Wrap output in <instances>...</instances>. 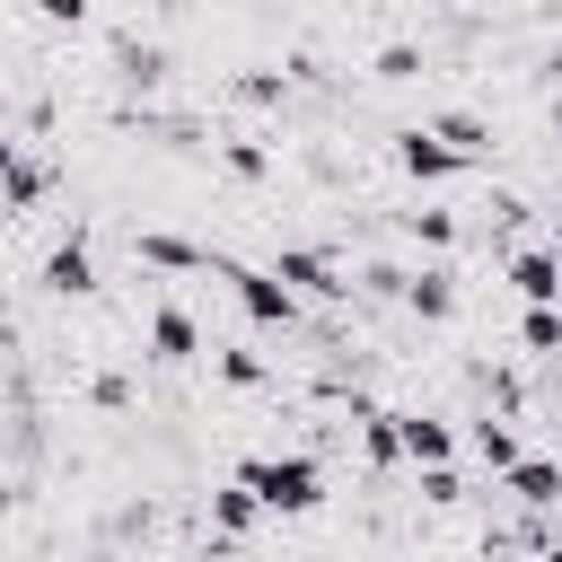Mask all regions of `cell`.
Segmentation results:
<instances>
[{"label": "cell", "instance_id": "obj_13", "mask_svg": "<svg viewBox=\"0 0 562 562\" xmlns=\"http://www.w3.org/2000/svg\"><path fill=\"white\" fill-rule=\"evenodd\" d=\"M211 518H220V527H228V536H246V527H255V518H263V501H255V483H246V474H237V483H228V492H211Z\"/></svg>", "mask_w": 562, "mask_h": 562}, {"label": "cell", "instance_id": "obj_3", "mask_svg": "<svg viewBox=\"0 0 562 562\" xmlns=\"http://www.w3.org/2000/svg\"><path fill=\"white\" fill-rule=\"evenodd\" d=\"M395 167H404L413 184H439V176H457L465 158H457V149H448V140H439V132L422 123V132H404V140H395Z\"/></svg>", "mask_w": 562, "mask_h": 562}, {"label": "cell", "instance_id": "obj_26", "mask_svg": "<svg viewBox=\"0 0 562 562\" xmlns=\"http://www.w3.org/2000/svg\"><path fill=\"white\" fill-rule=\"evenodd\" d=\"M544 562H562V536H553V544H544Z\"/></svg>", "mask_w": 562, "mask_h": 562}, {"label": "cell", "instance_id": "obj_4", "mask_svg": "<svg viewBox=\"0 0 562 562\" xmlns=\"http://www.w3.org/2000/svg\"><path fill=\"white\" fill-rule=\"evenodd\" d=\"M272 272H281V281H290L299 299H342V290H351V281L334 272V255H316V246H290V255H281Z\"/></svg>", "mask_w": 562, "mask_h": 562}, {"label": "cell", "instance_id": "obj_23", "mask_svg": "<svg viewBox=\"0 0 562 562\" xmlns=\"http://www.w3.org/2000/svg\"><path fill=\"white\" fill-rule=\"evenodd\" d=\"M228 176H246V184H255V176H263V149H255V140H228Z\"/></svg>", "mask_w": 562, "mask_h": 562}, {"label": "cell", "instance_id": "obj_24", "mask_svg": "<svg viewBox=\"0 0 562 562\" xmlns=\"http://www.w3.org/2000/svg\"><path fill=\"white\" fill-rule=\"evenodd\" d=\"M35 18H53V26H88V0H35Z\"/></svg>", "mask_w": 562, "mask_h": 562}, {"label": "cell", "instance_id": "obj_22", "mask_svg": "<svg viewBox=\"0 0 562 562\" xmlns=\"http://www.w3.org/2000/svg\"><path fill=\"white\" fill-rule=\"evenodd\" d=\"M378 70H386V79H413V70H422V53H413V44H386V53H378Z\"/></svg>", "mask_w": 562, "mask_h": 562}, {"label": "cell", "instance_id": "obj_12", "mask_svg": "<svg viewBox=\"0 0 562 562\" xmlns=\"http://www.w3.org/2000/svg\"><path fill=\"white\" fill-rule=\"evenodd\" d=\"M149 360H202V325L184 307H158L149 316Z\"/></svg>", "mask_w": 562, "mask_h": 562}, {"label": "cell", "instance_id": "obj_8", "mask_svg": "<svg viewBox=\"0 0 562 562\" xmlns=\"http://www.w3.org/2000/svg\"><path fill=\"white\" fill-rule=\"evenodd\" d=\"M132 255H140V263H158V272H220V255H211V246H193V237H167V228H149Z\"/></svg>", "mask_w": 562, "mask_h": 562}, {"label": "cell", "instance_id": "obj_9", "mask_svg": "<svg viewBox=\"0 0 562 562\" xmlns=\"http://www.w3.org/2000/svg\"><path fill=\"white\" fill-rule=\"evenodd\" d=\"M395 422H404V457L413 465H457V430L439 413H395Z\"/></svg>", "mask_w": 562, "mask_h": 562}, {"label": "cell", "instance_id": "obj_28", "mask_svg": "<svg viewBox=\"0 0 562 562\" xmlns=\"http://www.w3.org/2000/svg\"><path fill=\"white\" fill-rule=\"evenodd\" d=\"M105 562H114V553H105Z\"/></svg>", "mask_w": 562, "mask_h": 562}, {"label": "cell", "instance_id": "obj_21", "mask_svg": "<svg viewBox=\"0 0 562 562\" xmlns=\"http://www.w3.org/2000/svg\"><path fill=\"white\" fill-rule=\"evenodd\" d=\"M413 237H422V246H448L457 220H448V211H413Z\"/></svg>", "mask_w": 562, "mask_h": 562}, {"label": "cell", "instance_id": "obj_7", "mask_svg": "<svg viewBox=\"0 0 562 562\" xmlns=\"http://www.w3.org/2000/svg\"><path fill=\"white\" fill-rule=\"evenodd\" d=\"M501 483H509L518 509H562V465H553V457H518Z\"/></svg>", "mask_w": 562, "mask_h": 562}, {"label": "cell", "instance_id": "obj_27", "mask_svg": "<svg viewBox=\"0 0 562 562\" xmlns=\"http://www.w3.org/2000/svg\"><path fill=\"white\" fill-rule=\"evenodd\" d=\"M553 132H562V97H553Z\"/></svg>", "mask_w": 562, "mask_h": 562}, {"label": "cell", "instance_id": "obj_10", "mask_svg": "<svg viewBox=\"0 0 562 562\" xmlns=\"http://www.w3.org/2000/svg\"><path fill=\"white\" fill-rule=\"evenodd\" d=\"M44 184H53V176H44L18 140H0V202H9V211H35V202H44Z\"/></svg>", "mask_w": 562, "mask_h": 562}, {"label": "cell", "instance_id": "obj_1", "mask_svg": "<svg viewBox=\"0 0 562 562\" xmlns=\"http://www.w3.org/2000/svg\"><path fill=\"white\" fill-rule=\"evenodd\" d=\"M237 474L255 483V501H263L272 518H307V509L325 501V474H316V457H246Z\"/></svg>", "mask_w": 562, "mask_h": 562}, {"label": "cell", "instance_id": "obj_20", "mask_svg": "<svg viewBox=\"0 0 562 562\" xmlns=\"http://www.w3.org/2000/svg\"><path fill=\"white\" fill-rule=\"evenodd\" d=\"M123 70H132V79H140V88H149V79H158V70H167V53H158V44H132V53H123Z\"/></svg>", "mask_w": 562, "mask_h": 562}, {"label": "cell", "instance_id": "obj_5", "mask_svg": "<svg viewBox=\"0 0 562 562\" xmlns=\"http://www.w3.org/2000/svg\"><path fill=\"white\" fill-rule=\"evenodd\" d=\"M509 290H518L527 307H562V255H544V246L509 255Z\"/></svg>", "mask_w": 562, "mask_h": 562}, {"label": "cell", "instance_id": "obj_11", "mask_svg": "<svg viewBox=\"0 0 562 562\" xmlns=\"http://www.w3.org/2000/svg\"><path fill=\"white\" fill-rule=\"evenodd\" d=\"M404 307L422 325H448L457 316V272H404Z\"/></svg>", "mask_w": 562, "mask_h": 562}, {"label": "cell", "instance_id": "obj_19", "mask_svg": "<svg viewBox=\"0 0 562 562\" xmlns=\"http://www.w3.org/2000/svg\"><path fill=\"white\" fill-rule=\"evenodd\" d=\"M422 501H439V509L465 501V474H457V465H422Z\"/></svg>", "mask_w": 562, "mask_h": 562}, {"label": "cell", "instance_id": "obj_16", "mask_svg": "<svg viewBox=\"0 0 562 562\" xmlns=\"http://www.w3.org/2000/svg\"><path fill=\"white\" fill-rule=\"evenodd\" d=\"M430 132H439V140H448V149H457V158H483V149H492V132H483V123H474V114H439V123H430Z\"/></svg>", "mask_w": 562, "mask_h": 562}, {"label": "cell", "instance_id": "obj_6", "mask_svg": "<svg viewBox=\"0 0 562 562\" xmlns=\"http://www.w3.org/2000/svg\"><path fill=\"white\" fill-rule=\"evenodd\" d=\"M44 290H61V299H88V290H97V255H88V237H61V246L44 255Z\"/></svg>", "mask_w": 562, "mask_h": 562}, {"label": "cell", "instance_id": "obj_15", "mask_svg": "<svg viewBox=\"0 0 562 562\" xmlns=\"http://www.w3.org/2000/svg\"><path fill=\"white\" fill-rule=\"evenodd\" d=\"M474 457H483L492 474H509L527 448H518V430H509V422H474Z\"/></svg>", "mask_w": 562, "mask_h": 562}, {"label": "cell", "instance_id": "obj_14", "mask_svg": "<svg viewBox=\"0 0 562 562\" xmlns=\"http://www.w3.org/2000/svg\"><path fill=\"white\" fill-rule=\"evenodd\" d=\"M360 448H369V465H395L404 457V422L395 413H360Z\"/></svg>", "mask_w": 562, "mask_h": 562}, {"label": "cell", "instance_id": "obj_25", "mask_svg": "<svg viewBox=\"0 0 562 562\" xmlns=\"http://www.w3.org/2000/svg\"><path fill=\"white\" fill-rule=\"evenodd\" d=\"M237 88H246V97H255V105H281V79H272V70H246V79H237Z\"/></svg>", "mask_w": 562, "mask_h": 562}, {"label": "cell", "instance_id": "obj_18", "mask_svg": "<svg viewBox=\"0 0 562 562\" xmlns=\"http://www.w3.org/2000/svg\"><path fill=\"white\" fill-rule=\"evenodd\" d=\"M211 369H220L228 386H263V360H255V351H237V342H211Z\"/></svg>", "mask_w": 562, "mask_h": 562}, {"label": "cell", "instance_id": "obj_2", "mask_svg": "<svg viewBox=\"0 0 562 562\" xmlns=\"http://www.w3.org/2000/svg\"><path fill=\"white\" fill-rule=\"evenodd\" d=\"M220 281L237 290V307H246L255 325H281V334H290V325H299V307H307L281 272H255V263H228V255H220Z\"/></svg>", "mask_w": 562, "mask_h": 562}, {"label": "cell", "instance_id": "obj_17", "mask_svg": "<svg viewBox=\"0 0 562 562\" xmlns=\"http://www.w3.org/2000/svg\"><path fill=\"white\" fill-rule=\"evenodd\" d=\"M518 342L527 351H562V307H527L518 316Z\"/></svg>", "mask_w": 562, "mask_h": 562}]
</instances>
